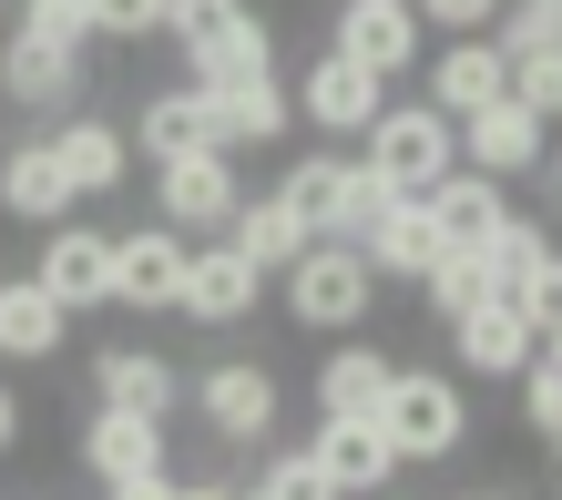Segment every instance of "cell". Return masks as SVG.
<instances>
[{
  "instance_id": "obj_1",
  "label": "cell",
  "mask_w": 562,
  "mask_h": 500,
  "mask_svg": "<svg viewBox=\"0 0 562 500\" xmlns=\"http://www.w3.org/2000/svg\"><path fill=\"white\" fill-rule=\"evenodd\" d=\"M286 205H296V225H307L317 246H358L379 225V205H400L369 163H348V154H307V163H286Z\"/></svg>"
},
{
  "instance_id": "obj_2",
  "label": "cell",
  "mask_w": 562,
  "mask_h": 500,
  "mask_svg": "<svg viewBox=\"0 0 562 500\" xmlns=\"http://www.w3.org/2000/svg\"><path fill=\"white\" fill-rule=\"evenodd\" d=\"M358 163H369L389 194H429V184L460 174V123L429 113V103H389V113L369 123V154H358Z\"/></svg>"
},
{
  "instance_id": "obj_3",
  "label": "cell",
  "mask_w": 562,
  "mask_h": 500,
  "mask_svg": "<svg viewBox=\"0 0 562 500\" xmlns=\"http://www.w3.org/2000/svg\"><path fill=\"white\" fill-rule=\"evenodd\" d=\"M379 440L400 459H450L471 440V398L460 378H429V368H389V398H379Z\"/></svg>"
},
{
  "instance_id": "obj_4",
  "label": "cell",
  "mask_w": 562,
  "mask_h": 500,
  "mask_svg": "<svg viewBox=\"0 0 562 500\" xmlns=\"http://www.w3.org/2000/svg\"><path fill=\"white\" fill-rule=\"evenodd\" d=\"M369 307H379V276H369V255H358V246H307V255L286 265V317L317 327V338L369 327Z\"/></svg>"
},
{
  "instance_id": "obj_5",
  "label": "cell",
  "mask_w": 562,
  "mask_h": 500,
  "mask_svg": "<svg viewBox=\"0 0 562 500\" xmlns=\"http://www.w3.org/2000/svg\"><path fill=\"white\" fill-rule=\"evenodd\" d=\"M236 205H246L236 154L194 144V154H164V163H154V215L175 225V236H225V215H236Z\"/></svg>"
},
{
  "instance_id": "obj_6",
  "label": "cell",
  "mask_w": 562,
  "mask_h": 500,
  "mask_svg": "<svg viewBox=\"0 0 562 500\" xmlns=\"http://www.w3.org/2000/svg\"><path fill=\"white\" fill-rule=\"evenodd\" d=\"M277 368H256V357H215L205 378H194V419L215 429L225 450H267L277 440Z\"/></svg>"
},
{
  "instance_id": "obj_7",
  "label": "cell",
  "mask_w": 562,
  "mask_h": 500,
  "mask_svg": "<svg viewBox=\"0 0 562 500\" xmlns=\"http://www.w3.org/2000/svg\"><path fill=\"white\" fill-rule=\"evenodd\" d=\"M31 276L61 296V317L113 307V236H103V225H82V215H61V225H42V255H31Z\"/></svg>"
},
{
  "instance_id": "obj_8",
  "label": "cell",
  "mask_w": 562,
  "mask_h": 500,
  "mask_svg": "<svg viewBox=\"0 0 562 500\" xmlns=\"http://www.w3.org/2000/svg\"><path fill=\"white\" fill-rule=\"evenodd\" d=\"M184 255H194V236H175V225H134V236H113V307H144V317H164L184 296Z\"/></svg>"
},
{
  "instance_id": "obj_9",
  "label": "cell",
  "mask_w": 562,
  "mask_h": 500,
  "mask_svg": "<svg viewBox=\"0 0 562 500\" xmlns=\"http://www.w3.org/2000/svg\"><path fill=\"white\" fill-rule=\"evenodd\" d=\"M327 52H348L358 72L400 82V72H419V11H409V0H338Z\"/></svg>"
},
{
  "instance_id": "obj_10",
  "label": "cell",
  "mask_w": 562,
  "mask_h": 500,
  "mask_svg": "<svg viewBox=\"0 0 562 500\" xmlns=\"http://www.w3.org/2000/svg\"><path fill=\"white\" fill-rule=\"evenodd\" d=\"M256 296H267V276H256L236 246H225V236H194V255H184V296H175L194 327H246Z\"/></svg>"
},
{
  "instance_id": "obj_11",
  "label": "cell",
  "mask_w": 562,
  "mask_h": 500,
  "mask_svg": "<svg viewBox=\"0 0 562 500\" xmlns=\"http://www.w3.org/2000/svg\"><path fill=\"white\" fill-rule=\"evenodd\" d=\"M450 357H460L471 378H521V368L542 357V338H532V317H521L512 296H481V307L450 317Z\"/></svg>"
},
{
  "instance_id": "obj_12",
  "label": "cell",
  "mask_w": 562,
  "mask_h": 500,
  "mask_svg": "<svg viewBox=\"0 0 562 500\" xmlns=\"http://www.w3.org/2000/svg\"><path fill=\"white\" fill-rule=\"evenodd\" d=\"M82 470L123 490V480H154V470H175V440H164V419H134V409H92L82 419Z\"/></svg>"
},
{
  "instance_id": "obj_13",
  "label": "cell",
  "mask_w": 562,
  "mask_h": 500,
  "mask_svg": "<svg viewBox=\"0 0 562 500\" xmlns=\"http://www.w3.org/2000/svg\"><path fill=\"white\" fill-rule=\"evenodd\" d=\"M296 113L348 144V133H369V123L389 113V82H379V72H358L348 52H317V61H307V82H296Z\"/></svg>"
},
{
  "instance_id": "obj_14",
  "label": "cell",
  "mask_w": 562,
  "mask_h": 500,
  "mask_svg": "<svg viewBox=\"0 0 562 500\" xmlns=\"http://www.w3.org/2000/svg\"><path fill=\"white\" fill-rule=\"evenodd\" d=\"M92 409H134V419H164V429H175L184 368H175V357H154V348H103V357H92Z\"/></svg>"
},
{
  "instance_id": "obj_15",
  "label": "cell",
  "mask_w": 562,
  "mask_h": 500,
  "mask_svg": "<svg viewBox=\"0 0 562 500\" xmlns=\"http://www.w3.org/2000/svg\"><path fill=\"white\" fill-rule=\"evenodd\" d=\"M542 144H552V123H542V113H521L512 92H502V103H481L471 123H460V163H471V174H491V184L532 174Z\"/></svg>"
},
{
  "instance_id": "obj_16",
  "label": "cell",
  "mask_w": 562,
  "mask_h": 500,
  "mask_svg": "<svg viewBox=\"0 0 562 500\" xmlns=\"http://www.w3.org/2000/svg\"><path fill=\"white\" fill-rule=\"evenodd\" d=\"M512 92V61L491 31H450V52L429 61V113H450V123H471L481 103H502Z\"/></svg>"
},
{
  "instance_id": "obj_17",
  "label": "cell",
  "mask_w": 562,
  "mask_h": 500,
  "mask_svg": "<svg viewBox=\"0 0 562 500\" xmlns=\"http://www.w3.org/2000/svg\"><path fill=\"white\" fill-rule=\"evenodd\" d=\"M419 205H429V236H440V255H450V246H471V255H481V246L512 225V194L491 184V174H471V163H460L450 184H429Z\"/></svg>"
},
{
  "instance_id": "obj_18",
  "label": "cell",
  "mask_w": 562,
  "mask_h": 500,
  "mask_svg": "<svg viewBox=\"0 0 562 500\" xmlns=\"http://www.w3.org/2000/svg\"><path fill=\"white\" fill-rule=\"evenodd\" d=\"M0 92H11L21 113H72V92H82V52L11 31V42H0Z\"/></svg>"
},
{
  "instance_id": "obj_19",
  "label": "cell",
  "mask_w": 562,
  "mask_h": 500,
  "mask_svg": "<svg viewBox=\"0 0 562 500\" xmlns=\"http://www.w3.org/2000/svg\"><path fill=\"white\" fill-rule=\"evenodd\" d=\"M82 194H72V174H61V154H52V133L42 144H11L0 154V215L11 225H61Z\"/></svg>"
},
{
  "instance_id": "obj_20",
  "label": "cell",
  "mask_w": 562,
  "mask_h": 500,
  "mask_svg": "<svg viewBox=\"0 0 562 500\" xmlns=\"http://www.w3.org/2000/svg\"><path fill=\"white\" fill-rule=\"evenodd\" d=\"M358 255H369V276H379V286H419L429 265H440V236H429V205H419V194L379 205V225L358 236Z\"/></svg>"
},
{
  "instance_id": "obj_21",
  "label": "cell",
  "mask_w": 562,
  "mask_h": 500,
  "mask_svg": "<svg viewBox=\"0 0 562 500\" xmlns=\"http://www.w3.org/2000/svg\"><path fill=\"white\" fill-rule=\"evenodd\" d=\"M317 470L338 480V490H358V500H379L389 480H400V450L379 440V419H317Z\"/></svg>"
},
{
  "instance_id": "obj_22",
  "label": "cell",
  "mask_w": 562,
  "mask_h": 500,
  "mask_svg": "<svg viewBox=\"0 0 562 500\" xmlns=\"http://www.w3.org/2000/svg\"><path fill=\"white\" fill-rule=\"evenodd\" d=\"M52 154H61V174H72V194H123V174H134V133L103 123V113H72L52 133Z\"/></svg>"
},
{
  "instance_id": "obj_23",
  "label": "cell",
  "mask_w": 562,
  "mask_h": 500,
  "mask_svg": "<svg viewBox=\"0 0 562 500\" xmlns=\"http://www.w3.org/2000/svg\"><path fill=\"white\" fill-rule=\"evenodd\" d=\"M61 338H72V317H61V296L42 276H0V357H61Z\"/></svg>"
},
{
  "instance_id": "obj_24",
  "label": "cell",
  "mask_w": 562,
  "mask_h": 500,
  "mask_svg": "<svg viewBox=\"0 0 562 500\" xmlns=\"http://www.w3.org/2000/svg\"><path fill=\"white\" fill-rule=\"evenodd\" d=\"M379 398H389V357L369 338H338L317 357V409L327 419H379Z\"/></svg>"
},
{
  "instance_id": "obj_25",
  "label": "cell",
  "mask_w": 562,
  "mask_h": 500,
  "mask_svg": "<svg viewBox=\"0 0 562 500\" xmlns=\"http://www.w3.org/2000/svg\"><path fill=\"white\" fill-rule=\"evenodd\" d=\"M225 246H236L256 276H286V265L307 255L317 236L296 225V205H286V194H267V205H236V215H225Z\"/></svg>"
},
{
  "instance_id": "obj_26",
  "label": "cell",
  "mask_w": 562,
  "mask_h": 500,
  "mask_svg": "<svg viewBox=\"0 0 562 500\" xmlns=\"http://www.w3.org/2000/svg\"><path fill=\"white\" fill-rule=\"evenodd\" d=\"M194 144H215V103H205V82H164L154 103H144V123H134V154H194Z\"/></svg>"
},
{
  "instance_id": "obj_27",
  "label": "cell",
  "mask_w": 562,
  "mask_h": 500,
  "mask_svg": "<svg viewBox=\"0 0 562 500\" xmlns=\"http://www.w3.org/2000/svg\"><path fill=\"white\" fill-rule=\"evenodd\" d=\"M205 103H215V154H256V144H277L286 113H296L277 82H236V92H205Z\"/></svg>"
},
{
  "instance_id": "obj_28",
  "label": "cell",
  "mask_w": 562,
  "mask_h": 500,
  "mask_svg": "<svg viewBox=\"0 0 562 500\" xmlns=\"http://www.w3.org/2000/svg\"><path fill=\"white\" fill-rule=\"evenodd\" d=\"M194 82H205V92H236V82H277V31H267V21H246L236 42L194 52Z\"/></svg>"
},
{
  "instance_id": "obj_29",
  "label": "cell",
  "mask_w": 562,
  "mask_h": 500,
  "mask_svg": "<svg viewBox=\"0 0 562 500\" xmlns=\"http://www.w3.org/2000/svg\"><path fill=\"white\" fill-rule=\"evenodd\" d=\"M481 255H491V286H502V296H521V286L542 276V255H552V236H542L532 215H512V225H502V236H491Z\"/></svg>"
},
{
  "instance_id": "obj_30",
  "label": "cell",
  "mask_w": 562,
  "mask_h": 500,
  "mask_svg": "<svg viewBox=\"0 0 562 500\" xmlns=\"http://www.w3.org/2000/svg\"><path fill=\"white\" fill-rule=\"evenodd\" d=\"M246 21H256L246 0H175V11H164V31L184 42V61H194V52H215V42H236Z\"/></svg>"
},
{
  "instance_id": "obj_31",
  "label": "cell",
  "mask_w": 562,
  "mask_h": 500,
  "mask_svg": "<svg viewBox=\"0 0 562 500\" xmlns=\"http://www.w3.org/2000/svg\"><path fill=\"white\" fill-rule=\"evenodd\" d=\"M429 307H440V317H460V307H481V296H502V286H491V255H471V246H450L440 265H429Z\"/></svg>"
},
{
  "instance_id": "obj_32",
  "label": "cell",
  "mask_w": 562,
  "mask_h": 500,
  "mask_svg": "<svg viewBox=\"0 0 562 500\" xmlns=\"http://www.w3.org/2000/svg\"><path fill=\"white\" fill-rule=\"evenodd\" d=\"M256 490H267V500H348L338 480L317 470V450H277V440H267V480H256Z\"/></svg>"
},
{
  "instance_id": "obj_33",
  "label": "cell",
  "mask_w": 562,
  "mask_h": 500,
  "mask_svg": "<svg viewBox=\"0 0 562 500\" xmlns=\"http://www.w3.org/2000/svg\"><path fill=\"white\" fill-rule=\"evenodd\" d=\"M512 103L542 113V123H562V42L552 52H512Z\"/></svg>"
},
{
  "instance_id": "obj_34",
  "label": "cell",
  "mask_w": 562,
  "mask_h": 500,
  "mask_svg": "<svg viewBox=\"0 0 562 500\" xmlns=\"http://www.w3.org/2000/svg\"><path fill=\"white\" fill-rule=\"evenodd\" d=\"M21 31L61 42V52H92V0H21Z\"/></svg>"
},
{
  "instance_id": "obj_35",
  "label": "cell",
  "mask_w": 562,
  "mask_h": 500,
  "mask_svg": "<svg viewBox=\"0 0 562 500\" xmlns=\"http://www.w3.org/2000/svg\"><path fill=\"white\" fill-rule=\"evenodd\" d=\"M175 0H92V42H154Z\"/></svg>"
},
{
  "instance_id": "obj_36",
  "label": "cell",
  "mask_w": 562,
  "mask_h": 500,
  "mask_svg": "<svg viewBox=\"0 0 562 500\" xmlns=\"http://www.w3.org/2000/svg\"><path fill=\"white\" fill-rule=\"evenodd\" d=\"M521 419H532L542 440H562V368H552V357H532V368H521Z\"/></svg>"
},
{
  "instance_id": "obj_37",
  "label": "cell",
  "mask_w": 562,
  "mask_h": 500,
  "mask_svg": "<svg viewBox=\"0 0 562 500\" xmlns=\"http://www.w3.org/2000/svg\"><path fill=\"white\" fill-rule=\"evenodd\" d=\"M512 307H521V317H532V338H552V327H562V255H542V276H532V286H521V296H512Z\"/></svg>"
},
{
  "instance_id": "obj_38",
  "label": "cell",
  "mask_w": 562,
  "mask_h": 500,
  "mask_svg": "<svg viewBox=\"0 0 562 500\" xmlns=\"http://www.w3.org/2000/svg\"><path fill=\"white\" fill-rule=\"evenodd\" d=\"M409 11H419L429 31H491V11H502V0H409Z\"/></svg>"
},
{
  "instance_id": "obj_39",
  "label": "cell",
  "mask_w": 562,
  "mask_h": 500,
  "mask_svg": "<svg viewBox=\"0 0 562 500\" xmlns=\"http://www.w3.org/2000/svg\"><path fill=\"white\" fill-rule=\"evenodd\" d=\"M103 500H184V480H175V470H154V480H123V490H103Z\"/></svg>"
},
{
  "instance_id": "obj_40",
  "label": "cell",
  "mask_w": 562,
  "mask_h": 500,
  "mask_svg": "<svg viewBox=\"0 0 562 500\" xmlns=\"http://www.w3.org/2000/svg\"><path fill=\"white\" fill-rule=\"evenodd\" d=\"M0 450H21V388L0 378Z\"/></svg>"
},
{
  "instance_id": "obj_41",
  "label": "cell",
  "mask_w": 562,
  "mask_h": 500,
  "mask_svg": "<svg viewBox=\"0 0 562 500\" xmlns=\"http://www.w3.org/2000/svg\"><path fill=\"white\" fill-rule=\"evenodd\" d=\"M184 500H236V480H184Z\"/></svg>"
},
{
  "instance_id": "obj_42",
  "label": "cell",
  "mask_w": 562,
  "mask_h": 500,
  "mask_svg": "<svg viewBox=\"0 0 562 500\" xmlns=\"http://www.w3.org/2000/svg\"><path fill=\"white\" fill-rule=\"evenodd\" d=\"M542 357H552V368H562V327H552V338H542Z\"/></svg>"
},
{
  "instance_id": "obj_43",
  "label": "cell",
  "mask_w": 562,
  "mask_h": 500,
  "mask_svg": "<svg viewBox=\"0 0 562 500\" xmlns=\"http://www.w3.org/2000/svg\"><path fill=\"white\" fill-rule=\"evenodd\" d=\"M236 500H267V490H256V480H236Z\"/></svg>"
},
{
  "instance_id": "obj_44",
  "label": "cell",
  "mask_w": 562,
  "mask_h": 500,
  "mask_svg": "<svg viewBox=\"0 0 562 500\" xmlns=\"http://www.w3.org/2000/svg\"><path fill=\"white\" fill-rule=\"evenodd\" d=\"M460 500H502V490H460Z\"/></svg>"
},
{
  "instance_id": "obj_45",
  "label": "cell",
  "mask_w": 562,
  "mask_h": 500,
  "mask_svg": "<svg viewBox=\"0 0 562 500\" xmlns=\"http://www.w3.org/2000/svg\"><path fill=\"white\" fill-rule=\"evenodd\" d=\"M379 500H389V490H379Z\"/></svg>"
},
{
  "instance_id": "obj_46",
  "label": "cell",
  "mask_w": 562,
  "mask_h": 500,
  "mask_svg": "<svg viewBox=\"0 0 562 500\" xmlns=\"http://www.w3.org/2000/svg\"><path fill=\"white\" fill-rule=\"evenodd\" d=\"M552 450H562V440H552Z\"/></svg>"
}]
</instances>
